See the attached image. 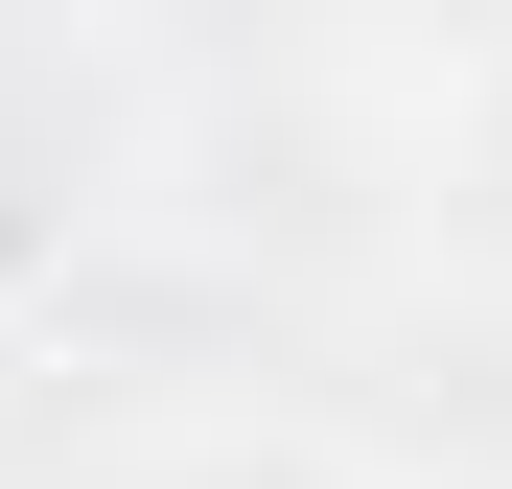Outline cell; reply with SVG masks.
I'll return each instance as SVG.
<instances>
[]
</instances>
